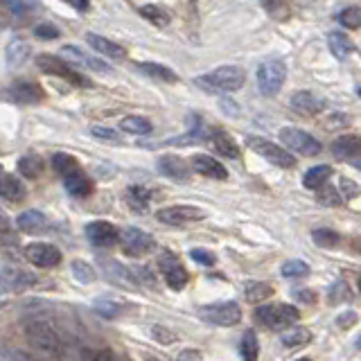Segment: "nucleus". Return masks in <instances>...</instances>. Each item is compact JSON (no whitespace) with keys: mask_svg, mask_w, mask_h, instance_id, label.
I'll list each match as a JSON object with an SVG mask.
<instances>
[{"mask_svg":"<svg viewBox=\"0 0 361 361\" xmlns=\"http://www.w3.org/2000/svg\"><path fill=\"white\" fill-rule=\"evenodd\" d=\"M246 73L240 66H219L212 73L201 75L195 79V84L206 90V93H233L244 86Z\"/></svg>","mask_w":361,"mask_h":361,"instance_id":"1","label":"nucleus"},{"mask_svg":"<svg viewBox=\"0 0 361 361\" xmlns=\"http://www.w3.org/2000/svg\"><path fill=\"white\" fill-rule=\"evenodd\" d=\"M255 319L269 330H289L293 323H298L300 312L287 302H269L255 310Z\"/></svg>","mask_w":361,"mask_h":361,"instance_id":"2","label":"nucleus"},{"mask_svg":"<svg viewBox=\"0 0 361 361\" xmlns=\"http://www.w3.org/2000/svg\"><path fill=\"white\" fill-rule=\"evenodd\" d=\"M25 338L30 345L41 355H59V348L63 345L59 334L48 321H30L25 325Z\"/></svg>","mask_w":361,"mask_h":361,"instance_id":"3","label":"nucleus"},{"mask_svg":"<svg viewBox=\"0 0 361 361\" xmlns=\"http://www.w3.org/2000/svg\"><path fill=\"white\" fill-rule=\"evenodd\" d=\"M285 79H287V66L282 59H264L257 66V88L264 97L278 95Z\"/></svg>","mask_w":361,"mask_h":361,"instance_id":"4","label":"nucleus"},{"mask_svg":"<svg viewBox=\"0 0 361 361\" xmlns=\"http://www.w3.org/2000/svg\"><path fill=\"white\" fill-rule=\"evenodd\" d=\"M199 316L210 325H221V327H233L242 321V310L235 300H224V302H212L199 310Z\"/></svg>","mask_w":361,"mask_h":361,"instance_id":"5","label":"nucleus"},{"mask_svg":"<svg viewBox=\"0 0 361 361\" xmlns=\"http://www.w3.org/2000/svg\"><path fill=\"white\" fill-rule=\"evenodd\" d=\"M246 145L251 147L255 154L262 156L264 161H269L271 165H278V167H285V169L296 165L293 156L285 149V147H280V145L271 142L267 138H259V135H251V138H246Z\"/></svg>","mask_w":361,"mask_h":361,"instance_id":"6","label":"nucleus"},{"mask_svg":"<svg viewBox=\"0 0 361 361\" xmlns=\"http://www.w3.org/2000/svg\"><path fill=\"white\" fill-rule=\"evenodd\" d=\"M280 142H285L287 149L291 152H298L300 156H319L321 154V142L310 135L307 131H300V129H293V127H287V129H280ZM289 152V154H291Z\"/></svg>","mask_w":361,"mask_h":361,"instance_id":"7","label":"nucleus"},{"mask_svg":"<svg viewBox=\"0 0 361 361\" xmlns=\"http://www.w3.org/2000/svg\"><path fill=\"white\" fill-rule=\"evenodd\" d=\"M120 242L124 246V253L133 255V257L147 255V253H152L154 248H156V240H154V237L149 233L135 228V226H129L127 231L120 233Z\"/></svg>","mask_w":361,"mask_h":361,"instance_id":"8","label":"nucleus"},{"mask_svg":"<svg viewBox=\"0 0 361 361\" xmlns=\"http://www.w3.org/2000/svg\"><path fill=\"white\" fill-rule=\"evenodd\" d=\"M156 219L167 226H188L206 219V212L197 206H167L156 212Z\"/></svg>","mask_w":361,"mask_h":361,"instance_id":"9","label":"nucleus"},{"mask_svg":"<svg viewBox=\"0 0 361 361\" xmlns=\"http://www.w3.org/2000/svg\"><path fill=\"white\" fill-rule=\"evenodd\" d=\"M23 255L30 264L34 267H41V269H50V267H56L61 262V251L56 248L54 244H48V242H32L23 248Z\"/></svg>","mask_w":361,"mask_h":361,"instance_id":"10","label":"nucleus"},{"mask_svg":"<svg viewBox=\"0 0 361 361\" xmlns=\"http://www.w3.org/2000/svg\"><path fill=\"white\" fill-rule=\"evenodd\" d=\"M0 282L7 285L9 289L23 291L37 282V276L30 274L27 269L18 267L16 262H11V259H3V262H0Z\"/></svg>","mask_w":361,"mask_h":361,"instance_id":"11","label":"nucleus"},{"mask_svg":"<svg viewBox=\"0 0 361 361\" xmlns=\"http://www.w3.org/2000/svg\"><path fill=\"white\" fill-rule=\"evenodd\" d=\"M61 61H68L71 63V68H88V71H95V73H109L111 68L106 61L97 59V56L84 52L82 48H77V45H63L61 48Z\"/></svg>","mask_w":361,"mask_h":361,"instance_id":"12","label":"nucleus"},{"mask_svg":"<svg viewBox=\"0 0 361 361\" xmlns=\"http://www.w3.org/2000/svg\"><path fill=\"white\" fill-rule=\"evenodd\" d=\"M158 267H161L163 271V276H165V282L172 289H183L185 287V282H188V271L185 267L180 264V259L174 255V253H169L165 251L161 257H158Z\"/></svg>","mask_w":361,"mask_h":361,"instance_id":"13","label":"nucleus"},{"mask_svg":"<svg viewBox=\"0 0 361 361\" xmlns=\"http://www.w3.org/2000/svg\"><path fill=\"white\" fill-rule=\"evenodd\" d=\"M3 97L14 102V104H37L43 99V88L34 82H14L5 88Z\"/></svg>","mask_w":361,"mask_h":361,"instance_id":"14","label":"nucleus"},{"mask_svg":"<svg viewBox=\"0 0 361 361\" xmlns=\"http://www.w3.org/2000/svg\"><path fill=\"white\" fill-rule=\"evenodd\" d=\"M86 237L90 244L104 248V246H113L116 242H120V231H118V226H113L109 221H90L86 224Z\"/></svg>","mask_w":361,"mask_h":361,"instance_id":"15","label":"nucleus"},{"mask_svg":"<svg viewBox=\"0 0 361 361\" xmlns=\"http://www.w3.org/2000/svg\"><path fill=\"white\" fill-rule=\"evenodd\" d=\"M37 66L39 71H43L45 75H56V77H63L68 79V82L73 84H86L82 77H79L71 66H68L66 61H61L59 56H52V54H41L37 59Z\"/></svg>","mask_w":361,"mask_h":361,"instance_id":"16","label":"nucleus"},{"mask_svg":"<svg viewBox=\"0 0 361 361\" xmlns=\"http://www.w3.org/2000/svg\"><path fill=\"white\" fill-rule=\"evenodd\" d=\"M158 172L176 180V183H188L190 180V165L174 154H165L158 158Z\"/></svg>","mask_w":361,"mask_h":361,"instance_id":"17","label":"nucleus"},{"mask_svg":"<svg viewBox=\"0 0 361 361\" xmlns=\"http://www.w3.org/2000/svg\"><path fill=\"white\" fill-rule=\"evenodd\" d=\"M102 264H104V274L106 278L113 282V285L118 287H124V289H138V278H135V274L131 269H127L124 264L116 262V259H102Z\"/></svg>","mask_w":361,"mask_h":361,"instance_id":"18","label":"nucleus"},{"mask_svg":"<svg viewBox=\"0 0 361 361\" xmlns=\"http://www.w3.org/2000/svg\"><path fill=\"white\" fill-rule=\"evenodd\" d=\"M190 165L201 176H208V178H214V180H226V178H228V169H226L219 161H214V158L208 156V154L192 156Z\"/></svg>","mask_w":361,"mask_h":361,"instance_id":"19","label":"nucleus"},{"mask_svg":"<svg viewBox=\"0 0 361 361\" xmlns=\"http://www.w3.org/2000/svg\"><path fill=\"white\" fill-rule=\"evenodd\" d=\"M289 106H291V111H296L298 116L312 118L325 109V102L321 97H316L314 93H310V90H300V93H296L289 99Z\"/></svg>","mask_w":361,"mask_h":361,"instance_id":"20","label":"nucleus"},{"mask_svg":"<svg viewBox=\"0 0 361 361\" xmlns=\"http://www.w3.org/2000/svg\"><path fill=\"white\" fill-rule=\"evenodd\" d=\"M332 154L338 161L359 167V138L357 135H341V138H336L332 142Z\"/></svg>","mask_w":361,"mask_h":361,"instance_id":"21","label":"nucleus"},{"mask_svg":"<svg viewBox=\"0 0 361 361\" xmlns=\"http://www.w3.org/2000/svg\"><path fill=\"white\" fill-rule=\"evenodd\" d=\"M63 188L68 190V195H71V197H75V199H84V197L90 195V192H93V180H90V178L86 176L84 169L79 167V169H75V172H71V174H66V176H63Z\"/></svg>","mask_w":361,"mask_h":361,"instance_id":"22","label":"nucleus"},{"mask_svg":"<svg viewBox=\"0 0 361 361\" xmlns=\"http://www.w3.org/2000/svg\"><path fill=\"white\" fill-rule=\"evenodd\" d=\"M86 43L90 45V48H93V52L104 54V56H109V59L120 61V59L127 56V50H124L120 43L111 41V39H104V37H99V34H93V32L86 34Z\"/></svg>","mask_w":361,"mask_h":361,"instance_id":"23","label":"nucleus"},{"mask_svg":"<svg viewBox=\"0 0 361 361\" xmlns=\"http://www.w3.org/2000/svg\"><path fill=\"white\" fill-rule=\"evenodd\" d=\"M30 43L25 39H11L7 43V48H5V59H7V66L9 68H20V66H25V61L30 59Z\"/></svg>","mask_w":361,"mask_h":361,"instance_id":"24","label":"nucleus"},{"mask_svg":"<svg viewBox=\"0 0 361 361\" xmlns=\"http://www.w3.org/2000/svg\"><path fill=\"white\" fill-rule=\"evenodd\" d=\"M25 195H27L25 185H23L14 174L0 172V197L7 201H23Z\"/></svg>","mask_w":361,"mask_h":361,"instance_id":"25","label":"nucleus"},{"mask_svg":"<svg viewBox=\"0 0 361 361\" xmlns=\"http://www.w3.org/2000/svg\"><path fill=\"white\" fill-rule=\"evenodd\" d=\"M16 224L23 233L34 235V233H41V231L48 228V217H45L41 210H25V212L18 214Z\"/></svg>","mask_w":361,"mask_h":361,"instance_id":"26","label":"nucleus"},{"mask_svg":"<svg viewBox=\"0 0 361 361\" xmlns=\"http://www.w3.org/2000/svg\"><path fill=\"white\" fill-rule=\"evenodd\" d=\"M210 142L214 147V152H219V156L233 158V161H240V156H242L240 147H237V142L226 131H212L210 133Z\"/></svg>","mask_w":361,"mask_h":361,"instance_id":"27","label":"nucleus"},{"mask_svg":"<svg viewBox=\"0 0 361 361\" xmlns=\"http://www.w3.org/2000/svg\"><path fill=\"white\" fill-rule=\"evenodd\" d=\"M93 310L102 316V319H118V316L124 312V300L106 293V296H97L93 300Z\"/></svg>","mask_w":361,"mask_h":361,"instance_id":"28","label":"nucleus"},{"mask_svg":"<svg viewBox=\"0 0 361 361\" xmlns=\"http://www.w3.org/2000/svg\"><path fill=\"white\" fill-rule=\"evenodd\" d=\"M133 7L140 11L145 20H149L152 25H156V27H167L169 20H172L161 5H154V3H135Z\"/></svg>","mask_w":361,"mask_h":361,"instance_id":"29","label":"nucleus"},{"mask_svg":"<svg viewBox=\"0 0 361 361\" xmlns=\"http://www.w3.org/2000/svg\"><path fill=\"white\" fill-rule=\"evenodd\" d=\"M135 68H138L140 73H145V75H149V77L158 79V82H169V84L178 82V75L172 71V68L161 66V63H154V61H138V63H135Z\"/></svg>","mask_w":361,"mask_h":361,"instance_id":"30","label":"nucleus"},{"mask_svg":"<svg viewBox=\"0 0 361 361\" xmlns=\"http://www.w3.org/2000/svg\"><path fill=\"white\" fill-rule=\"evenodd\" d=\"M332 176V167L330 165H316L312 169H307L302 176V185L307 188V190H321L325 183H327V178Z\"/></svg>","mask_w":361,"mask_h":361,"instance_id":"31","label":"nucleus"},{"mask_svg":"<svg viewBox=\"0 0 361 361\" xmlns=\"http://www.w3.org/2000/svg\"><path fill=\"white\" fill-rule=\"evenodd\" d=\"M327 45H330L332 54L336 59H345V56L353 52V41H350L348 34L343 32H330L327 34Z\"/></svg>","mask_w":361,"mask_h":361,"instance_id":"32","label":"nucleus"},{"mask_svg":"<svg viewBox=\"0 0 361 361\" xmlns=\"http://www.w3.org/2000/svg\"><path fill=\"white\" fill-rule=\"evenodd\" d=\"M280 341H282V345H285V348H300V345L312 341V332L305 330V327L291 325L287 332H282Z\"/></svg>","mask_w":361,"mask_h":361,"instance_id":"33","label":"nucleus"},{"mask_svg":"<svg viewBox=\"0 0 361 361\" xmlns=\"http://www.w3.org/2000/svg\"><path fill=\"white\" fill-rule=\"evenodd\" d=\"M149 201H152V192L147 188L133 185V188L127 190V203L133 210H138V212L147 210V208H149Z\"/></svg>","mask_w":361,"mask_h":361,"instance_id":"34","label":"nucleus"},{"mask_svg":"<svg viewBox=\"0 0 361 361\" xmlns=\"http://www.w3.org/2000/svg\"><path fill=\"white\" fill-rule=\"evenodd\" d=\"M120 129L127 133H133V135H147V133H152L154 127H152V122L142 116H129L120 122Z\"/></svg>","mask_w":361,"mask_h":361,"instance_id":"35","label":"nucleus"},{"mask_svg":"<svg viewBox=\"0 0 361 361\" xmlns=\"http://www.w3.org/2000/svg\"><path fill=\"white\" fill-rule=\"evenodd\" d=\"M271 293H274V287H271L269 282H248L246 289H244V298L248 302L257 305V302L267 300Z\"/></svg>","mask_w":361,"mask_h":361,"instance_id":"36","label":"nucleus"},{"mask_svg":"<svg viewBox=\"0 0 361 361\" xmlns=\"http://www.w3.org/2000/svg\"><path fill=\"white\" fill-rule=\"evenodd\" d=\"M240 355L244 361H257L259 355V343H257V334L253 330H246L242 334V341H240Z\"/></svg>","mask_w":361,"mask_h":361,"instance_id":"37","label":"nucleus"},{"mask_svg":"<svg viewBox=\"0 0 361 361\" xmlns=\"http://www.w3.org/2000/svg\"><path fill=\"white\" fill-rule=\"evenodd\" d=\"M16 167H18V172H20L23 176H25V178H37V176L43 172V161H41L39 156L30 154V156L18 158Z\"/></svg>","mask_w":361,"mask_h":361,"instance_id":"38","label":"nucleus"},{"mask_svg":"<svg viewBox=\"0 0 361 361\" xmlns=\"http://www.w3.org/2000/svg\"><path fill=\"white\" fill-rule=\"evenodd\" d=\"M52 167H54V172L59 174L61 178L66 176V174H71V172H75V169H79V163H77V158L75 156H71V154H63V152H59V154H54L52 158Z\"/></svg>","mask_w":361,"mask_h":361,"instance_id":"39","label":"nucleus"},{"mask_svg":"<svg viewBox=\"0 0 361 361\" xmlns=\"http://www.w3.org/2000/svg\"><path fill=\"white\" fill-rule=\"evenodd\" d=\"M71 271H73L75 280L84 282V285H88V282H93V280L97 278V274H95L93 264H88L86 259H73Z\"/></svg>","mask_w":361,"mask_h":361,"instance_id":"40","label":"nucleus"},{"mask_svg":"<svg viewBox=\"0 0 361 361\" xmlns=\"http://www.w3.org/2000/svg\"><path fill=\"white\" fill-rule=\"evenodd\" d=\"M59 361H93V357H90V353L86 348L82 345H61L59 348Z\"/></svg>","mask_w":361,"mask_h":361,"instance_id":"41","label":"nucleus"},{"mask_svg":"<svg viewBox=\"0 0 361 361\" xmlns=\"http://www.w3.org/2000/svg\"><path fill=\"white\" fill-rule=\"evenodd\" d=\"M338 23H341L345 30H359V25H361L359 5H350L343 11H338Z\"/></svg>","mask_w":361,"mask_h":361,"instance_id":"42","label":"nucleus"},{"mask_svg":"<svg viewBox=\"0 0 361 361\" xmlns=\"http://www.w3.org/2000/svg\"><path fill=\"white\" fill-rule=\"evenodd\" d=\"M312 240H314V244H319L323 248H332V246H336L338 242H341V235H338L336 231H332V228H316L312 233Z\"/></svg>","mask_w":361,"mask_h":361,"instance_id":"43","label":"nucleus"},{"mask_svg":"<svg viewBox=\"0 0 361 361\" xmlns=\"http://www.w3.org/2000/svg\"><path fill=\"white\" fill-rule=\"evenodd\" d=\"M280 274L285 278H305L310 274V264L302 262V259H289V262L282 264Z\"/></svg>","mask_w":361,"mask_h":361,"instance_id":"44","label":"nucleus"},{"mask_svg":"<svg viewBox=\"0 0 361 361\" xmlns=\"http://www.w3.org/2000/svg\"><path fill=\"white\" fill-rule=\"evenodd\" d=\"M0 5L9 11L11 18H18V20H27L32 16V11L37 9L34 3H0Z\"/></svg>","mask_w":361,"mask_h":361,"instance_id":"45","label":"nucleus"},{"mask_svg":"<svg viewBox=\"0 0 361 361\" xmlns=\"http://www.w3.org/2000/svg\"><path fill=\"white\" fill-rule=\"evenodd\" d=\"M34 34H37L41 41H54V39L61 37L59 30H56L52 23H39V25L34 27Z\"/></svg>","mask_w":361,"mask_h":361,"instance_id":"46","label":"nucleus"},{"mask_svg":"<svg viewBox=\"0 0 361 361\" xmlns=\"http://www.w3.org/2000/svg\"><path fill=\"white\" fill-rule=\"evenodd\" d=\"M319 203H323V206H341L343 199L338 197V192L334 188L327 185L319 192Z\"/></svg>","mask_w":361,"mask_h":361,"instance_id":"47","label":"nucleus"},{"mask_svg":"<svg viewBox=\"0 0 361 361\" xmlns=\"http://www.w3.org/2000/svg\"><path fill=\"white\" fill-rule=\"evenodd\" d=\"M190 257L195 259V262L203 264V267H214V255L210 251H206V248H192Z\"/></svg>","mask_w":361,"mask_h":361,"instance_id":"48","label":"nucleus"},{"mask_svg":"<svg viewBox=\"0 0 361 361\" xmlns=\"http://www.w3.org/2000/svg\"><path fill=\"white\" fill-rule=\"evenodd\" d=\"M264 9L271 14V18H278V20H285L289 16V5L285 3H264Z\"/></svg>","mask_w":361,"mask_h":361,"instance_id":"49","label":"nucleus"},{"mask_svg":"<svg viewBox=\"0 0 361 361\" xmlns=\"http://www.w3.org/2000/svg\"><path fill=\"white\" fill-rule=\"evenodd\" d=\"M152 334L158 343H174L176 341V334L172 330H165V327H161V325H156L152 330Z\"/></svg>","mask_w":361,"mask_h":361,"instance_id":"50","label":"nucleus"},{"mask_svg":"<svg viewBox=\"0 0 361 361\" xmlns=\"http://www.w3.org/2000/svg\"><path fill=\"white\" fill-rule=\"evenodd\" d=\"M90 133L95 135V138H104V140H113V142H120V133L116 129H109V127H93Z\"/></svg>","mask_w":361,"mask_h":361,"instance_id":"51","label":"nucleus"},{"mask_svg":"<svg viewBox=\"0 0 361 361\" xmlns=\"http://www.w3.org/2000/svg\"><path fill=\"white\" fill-rule=\"evenodd\" d=\"M330 298H332V302H338V300H348V298H350L348 285H343V282H336V285L332 287V291H330Z\"/></svg>","mask_w":361,"mask_h":361,"instance_id":"52","label":"nucleus"},{"mask_svg":"<svg viewBox=\"0 0 361 361\" xmlns=\"http://www.w3.org/2000/svg\"><path fill=\"white\" fill-rule=\"evenodd\" d=\"M341 190H343V197L341 199H353V197H357V185L350 178H341Z\"/></svg>","mask_w":361,"mask_h":361,"instance_id":"53","label":"nucleus"},{"mask_svg":"<svg viewBox=\"0 0 361 361\" xmlns=\"http://www.w3.org/2000/svg\"><path fill=\"white\" fill-rule=\"evenodd\" d=\"M176 361H201V353L199 350H183V353L176 357Z\"/></svg>","mask_w":361,"mask_h":361,"instance_id":"54","label":"nucleus"},{"mask_svg":"<svg viewBox=\"0 0 361 361\" xmlns=\"http://www.w3.org/2000/svg\"><path fill=\"white\" fill-rule=\"evenodd\" d=\"M353 321H357V314L355 312H348V314L338 316V319H336L338 327H350V325H353Z\"/></svg>","mask_w":361,"mask_h":361,"instance_id":"55","label":"nucleus"},{"mask_svg":"<svg viewBox=\"0 0 361 361\" xmlns=\"http://www.w3.org/2000/svg\"><path fill=\"white\" fill-rule=\"evenodd\" d=\"M240 104H235V102H231V99H221V109L228 113V116H237L240 113V109H237Z\"/></svg>","mask_w":361,"mask_h":361,"instance_id":"56","label":"nucleus"},{"mask_svg":"<svg viewBox=\"0 0 361 361\" xmlns=\"http://www.w3.org/2000/svg\"><path fill=\"white\" fill-rule=\"evenodd\" d=\"M93 361H118V359H116V355L111 353V350H102V353H97L93 357Z\"/></svg>","mask_w":361,"mask_h":361,"instance_id":"57","label":"nucleus"},{"mask_svg":"<svg viewBox=\"0 0 361 361\" xmlns=\"http://www.w3.org/2000/svg\"><path fill=\"white\" fill-rule=\"evenodd\" d=\"M296 298L298 300H305V302H316V293L314 291H298Z\"/></svg>","mask_w":361,"mask_h":361,"instance_id":"58","label":"nucleus"},{"mask_svg":"<svg viewBox=\"0 0 361 361\" xmlns=\"http://www.w3.org/2000/svg\"><path fill=\"white\" fill-rule=\"evenodd\" d=\"M0 231L9 233V219H7V214L3 212V208H0Z\"/></svg>","mask_w":361,"mask_h":361,"instance_id":"59","label":"nucleus"},{"mask_svg":"<svg viewBox=\"0 0 361 361\" xmlns=\"http://www.w3.org/2000/svg\"><path fill=\"white\" fill-rule=\"evenodd\" d=\"M71 7H73V9H77V11H88V9H90V5H88V3H84V0H73Z\"/></svg>","mask_w":361,"mask_h":361,"instance_id":"60","label":"nucleus"},{"mask_svg":"<svg viewBox=\"0 0 361 361\" xmlns=\"http://www.w3.org/2000/svg\"><path fill=\"white\" fill-rule=\"evenodd\" d=\"M5 302H7V298L3 296V293H0V307H5Z\"/></svg>","mask_w":361,"mask_h":361,"instance_id":"61","label":"nucleus"},{"mask_svg":"<svg viewBox=\"0 0 361 361\" xmlns=\"http://www.w3.org/2000/svg\"><path fill=\"white\" fill-rule=\"evenodd\" d=\"M296 361H312L310 357H300V359H296Z\"/></svg>","mask_w":361,"mask_h":361,"instance_id":"62","label":"nucleus"}]
</instances>
